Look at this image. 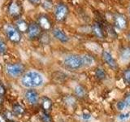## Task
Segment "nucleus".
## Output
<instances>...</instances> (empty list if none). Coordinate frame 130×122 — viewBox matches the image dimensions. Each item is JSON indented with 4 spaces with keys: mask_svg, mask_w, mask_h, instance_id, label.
<instances>
[{
    "mask_svg": "<svg viewBox=\"0 0 130 122\" xmlns=\"http://www.w3.org/2000/svg\"><path fill=\"white\" fill-rule=\"evenodd\" d=\"M20 85L26 89H37L43 86L46 78L42 72L37 70H28L24 72L20 79Z\"/></svg>",
    "mask_w": 130,
    "mask_h": 122,
    "instance_id": "f257e3e1",
    "label": "nucleus"
},
{
    "mask_svg": "<svg viewBox=\"0 0 130 122\" xmlns=\"http://www.w3.org/2000/svg\"><path fill=\"white\" fill-rule=\"evenodd\" d=\"M63 65L65 68L71 71H77L83 68V63L81 55L76 54H70L64 57Z\"/></svg>",
    "mask_w": 130,
    "mask_h": 122,
    "instance_id": "f03ea898",
    "label": "nucleus"
},
{
    "mask_svg": "<svg viewBox=\"0 0 130 122\" xmlns=\"http://www.w3.org/2000/svg\"><path fill=\"white\" fill-rule=\"evenodd\" d=\"M25 72V67L21 63H8L5 66L6 74L11 78L20 77Z\"/></svg>",
    "mask_w": 130,
    "mask_h": 122,
    "instance_id": "7ed1b4c3",
    "label": "nucleus"
},
{
    "mask_svg": "<svg viewBox=\"0 0 130 122\" xmlns=\"http://www.w3.org/2000/svg\"><path fill=\"white\" fill-rule=\"evenodd\" d=\"M4 32H5L7 39L14 44H19L22 39L21 34L15 28V26L11 25V24H7L4 27Z\"/></svg>",
    "mask_w": 130,
    "mask_h": 122,
    "instance_id": "20e7f679",
    "label": "nucleus"
},
{
    "mask_svg": "<svg viewBox=\"0 0 130 122\" xmlns=\"http://www.w3.org/2000/svg\"><path fill=\"white\" fill-rule=\"evenodd\" d=\"M68 15V7L65 3H59L55 7L54 16L55 19L59 22H62L67 18Z\"/></svg>",
    "mask_w": 130,
    "mask_h": 122,
    "instance_id": "39448f33",
    "label": "nucleus"
},
{
    "mask_svg": "<svg viewBox=\"0 0 130 122\" xmlns=\"http://www.w3.org/2000/svg\"><path fill=\"white\" fill-rule=\"evenodd\" d=\"M7 13L10 16L18 19L22 14V6L18 0H12L7 6Z\"/></svg>",
    "mask_w": 130,
    "mask_h": 122,
    "instance_id": "423d86ee",
    "label": "nucleus"
},
{
    "mask_svg": "<svg viewBox=\"0 0 130 122\" xmlns=\"http://www.w3.org/2000/svg\"><path fill=\"white\" fill-rule=\"evenodd\" d=\"M24 99L26 102L30 105H37L39 103L40 95L39 93L35 89H28L24 92Z\"/></svg>",
    "mask_w": 130,
    "mask_h": 122,
    "instance_id": "0eeeda50",
    "label": "nucleus"
},
{
    "mask_svg": "<svg viewBox=\"0 0 130 122\" xmlns=\"http://www.w3.org/2000/svg\"><path fill=\"white\" fill-rule=\"evenodd\" d=\"M26 34L28 38L30 40H34L39 38L40 35L42 34V29H41V28L37 22H31L30 24H28Z\"/></svg>",
    "mask_w": 130,
    "mask_h": 122,
    "instance_id": "6e6552de",
    "label": "nucleus"
},
{
    "mask_svg": "<svg viewBox=\"0 0 130 122\" xmlns=\"http://www.w3.org/2000/svg\"><path fill=\"white\" fill-rule=\"evenodd\" d=\"M37 23H38L39 27L41 28V29L45 31V32L49 31L50 29H51V28H52L51 20L46 15L39 16L38 18V21H37Z\"/></svg>",
    "mask_w": 130,
    "mask_h": 122,
    "instance_id": "1a4fd4ad",
    "label": "nucleus"
},
{
    "mask_svg": "<svg viewBox=\"0 0 130 122\" xmlns=\"http://www.w3.org/2000/svg\"><path fill=\"white\" fill-rule=\"evenodd\" d=\"M52 35L53 37L60 42L61 43H67L69 41V38L63 29L59 28H55L52 29Z\"/></svg>",
    "mask_w": 130,
    "mask_h": 122,
    "instance_id": "9d476101",
    "label": "nucleus"
},
{
    "mask_svg": "<svg viewBox=\"0 0 130 122\" xmlns=\"http://www.w3.org/2000/svg\"><path fill=\"white\" fill-rule=\"evenodd\" d=\"M102 56H103V59L104 60V62L107 64L108 66L112 68V69H116L118 68V64L116 63V61L115 58L113 57V55L107 51H103L102 53Z\"/></svg>",
    "mask_w": 130,
    "mask_h": 122,
    "instance_id": "9b49d317",
    "label": "nucleus"
},
{
    "mask_svg": "<svg viewBox=\"0 0 130 122\" xmlns=\"http://www.w3.org/2000/svg\"><path fill=\"white\" fill-rule=\"evenodd\" d=\"M116 108L120 112L128 111L130 109V93L118 102L116 103Z\"/></svg>",
    "mask_w": 130,
    "mask_h": 122,
    "instance_id": "f8f14e48",
    "label": "nucleus"
},
{
    "mask_svg": "<svg viewBox=\"0 0 130 122\" xmlns=\"http://www.w3.org/2000/svg\"><path fill=\"white\" fill-rule=\"evenodd\" d=\"M40 105L42 108V111L51 113L53 108V102L52 100L47 96H42V98H40Z\"/></svg>",
    "mask_w": 130,
    "mask_h": 122,
    "instance_id": "ddd939ff",
    "label": "nucleus"
},
{
    "mask_svg": "<svg viewBox=\"0 0 130 122\" xmlns=\"http://www.w3.org/2000/svg\"><path fill=\"white\" fill-rule=\"evenodd\" d=\"M120 59L122 63L130 62V47H123L120 52Z\"/></svg>",
    "mask_w": 130,
    "mask_h": 122,
    "instance_id": "4468645a",
    "label": "nucleus"
},
{
    "mask_svg": "<svg viewBox=\"0 0 130 122\" xmlns=\"http://www.w3.org/2000/svg\"><path fill=\"white\" fill-rule=\"evenodd\" d=\"M12 113L15 116L21 117L25 114V108H24L21 104L16 103L12 106Z\"/></svg>",
    "mask_w": 130,
    "mask_h": 122,
    "instance_id": "2eb2a0df",
    "label": "nucleus"
},
{
    "mask_svg": "<svg viewBox=\"0 0 130 122\" xmlns=\"http://www.w3.org/2000/svg\"><path fill=\"white\" fill-rule=\"evenodd\" d=\"M81 59H82V63H83V68H89L93 66L95 63L94 58L89 54H85L81 55Z\"/></svg>",
    "mask_w": 130,
    "mask_h": 122,
    "instance_id": "dca6fc26",
    "label": "nucleus"
},
{
    "mask_svg": "<svg viewBox=\"0 0 130 122\" xmlns=\"http://www.w3.org/2000/svg\"><path fill=\"white\" fill-rule=\"evenodd\" d=\"M74 94L75 97L78 98V99H84L87 95L86 89L81 85H76L74 87Z\"/></svg>",
    "mask_w": 130,
    "mask_h": 122,
    "instance_id": "f3484780",
    "label": "nucleus"
},
{
    "mask_svg": "<svg viewBox=\"0 0 130 122\" xmlns=\"http://www.w3.org/2000/svg\"><path fill=\"white\" fill-rule=\"evenodd\" d=\"M115 24L117 28L123 29L127 26V20L123 15H117L115 18Z\"/></svg>",
    "mask_w": 130,
    "mask_h": 122,
    "instance_id": "a211bd4d",
    "label": "nucleus"
},
{
    "mask_svg": "<svg viewBox=\"0 0 130 122\" xmlns=\"http://www.w3.org/2000/svg\"><path fill=\"white\" fill-rule=\"evenodd\" d=\"M28 24L24 20L18 19L17 20H16L15 28L19 30V32L20 33V34H22V33H25L26 34L27 30H28Z\"/></svg>",
    "mask_w": 130,
    "mask_h": 122,
    "instance_id": "6ab92c4d",
    "label": "nucleus"
},
{
    "mask_svg": "<svg viewBox=\"0 0 130 122\" xmlns=\"http://www.w3.org/2000/svg\"><path fill=\"white\" fill-rule=\"evenodd\" d=\"M63 103L68 108H74L76 104V99L75 96L67 95L63 98Z\"/></svg>",
    "mask_w": 130,
    "mask_h": 122,
    "instance_id": "aec40b11",
    "label": "nucleus"
},
{
    "mask_svg": "<svg viewBox=\"0 0 130 122\" xmlns=\"http://www.w3.org/2000/svg\"><path fill=\"white\" fill-rule=\"evenodd\" d=\"M118 122H128L130 120V112H122L116 116Z\"/></svg>",
    "mask_w": 130,
    "mask_h": 122,
    "instance_id": "412c9836",
    "label": "nucleus"
},
{
    "mask_svg": "<svg viewBox=\"0 0 130 122\" xmlns=\"http://www.w3.org/2000/svg\"><path fill=\"white\" fill-rule=\"evenodd\" d=\"M92 29H93V34H94V35L97 37V38H103V29H102V28H101L100 24L99 23L93 24Z\"/></svg>",
    "mask_w": 130,
    "mask_h": 122,
    "instance_id": "4be33fe9",
    "label": "nucleus"
},
{
    "mask_svg": "<svg viewBox=\"0 0 130 122\" xmlns=\"http://www.w3.org/2000/svg\"><path fill=\"white\" fill-rule=\"evenodd\" d=\"M94 74H95L96 78L100 80V81H103V80L106 79V77H107L106 72L104 71V69L102 68H97L96 70H95Z\"/></svg>",
    "mask_w": 130,
    "mask_h": 122,
    "instance_id": "5701e85b",
    "label": "nucleus"
},
{
    "mask_svg": "<svg viewBox=\"0 0 130 122\" xmlns=\"http://www.w3.org/2000/svg\"><path fill=\"white\" fill-rule=\"evenodd\" d=\"M39 118L42 122H53V119L51 116V113L45 112L43 111L39 114Z\"/></svg>",
    "mask_w": 130,
    "mask_h": 122,
    "instance_id": "b1692460",
    "label": "nucleus"
},
{
    "mask_svg": "<svg viewBox=\"0 0 130 122\" xmlns=\"http://www.w3.org/2000/svg\"><path fill=\"white\" fill-rule=\"evenodd\" d=\"M40 38V42L42 44H49L51 42V38H50V36H49L47 34H42L39 37Z\"/></svg>",
    "mask_w": 130,
    "mask_h": 122,
    "instance_id": "393cba45",
    "label": "nucleus"
},
{
    "mask_svg": "<svg viewBox=\"0 0 130 122\" xmlns=\"http://www.w3.org/2000/svg\"><path fill=\"white\" fill-rule=\"evenodd\" d=\"M123 79L126 84L130 85V68H126L123 72Z\"/></svg>",
    "mask_w": 130,
    "mask_h": 122,
    "instance_id": "a878e982",
    "label": "nucleus"
},
{
    "mask_svg": "<svg viewBox=\"0 0 130 122\" xmlns=\"http://www.w3.org/2000/svg\"><path fill=\"white\" fill-rule=\"evenodd\" d=\"M7 51V47L6 42L3 39L0 38V55H5Z\"/></svg>",
    "mask_w": 130,
    "mask_h": 122,
    "instance_id": "bb28decb",
    "label": "nucleus"
},
{
    "mask_svg": "<svg viewBox=\"0 0 130 122\" xmlns=\"http://www.w3.org/2000/svg\"><path fill=\"white\" fill-rule=\"evenodd\" d=\"M3 116L7 121L14 120V117H15V116L13 115L12 112H10V111H6L5 112L3 113Z\"/></svg>",
    "mask_w": 130,
    "mask_h": 122,
    "instance_id": "cd10ccee",
    "label": "nucleus"
},
{
    "mask_svg": "<svg viewBox=\"0 0 130 122\" xmlns=\"http://www.w3.org/2000/svg\"><path fill=\"white\" fill-rule=\"evenodd\" d=\"M42 4V7L45 8L46 10H50L53 7V3L51 2V0H43Z\"/></svg>",
    "mask_w": 130,
    "mask_h": 122,
    "instance_id": "c85d7f7f",
    "label": "nucleus"
},
{
    "mask_svg": "<svg viewBox=\"0 0 130 122\" xmlns=\"http://www.w3.org/2000/svg\"><path fill=\"white\" fill-rule=\"evenodd\" d=\"M6 87L5 85L3 84L2 81H0V99H3V98L6 95Z\"/></svg>",
    "mask_w": 130,
    "mask_h": 122,
    "instance_id": "c756f323",
    "label": "nucleus"
},
{
    "mask_svg": "<svg viewBox=\"0 0 130 122\" xmlns=\"http://www.w3.org/2000/svg\"><path fill=\"white\" fill-rule=\"evenodd\" d=\"M92 118V116L89 113H82L81 114V119L84 121H89Z\"/></svg>",
    "mask_w": 130,
    "mask_h": 122,
    "instance_id": "7c9ffc66",
    "label": "nucleus"
},
{
    "mask_svg": "<svg viewBox=\"0 0 130 122\" xmlns=\"http://www.w3.org/2000/svg\"><path fill=\"white\" fill-rule=\"evenodd\" d=\"M42 0H29V2L30 3H32V4H38V3H39Z\"/></svg>",
    "mask_w": 130,
    "mask_h": 122,
    "instance_id": "2f4dec72",
    "label": "nucleus"
},
{
    "mask_svg": "<svg viewBox=\"0 0 130 122\" xmlns=\"http://www.w3.org/2000/svg\"><path fill=\"white\" fill-rule=\"evenodd\" d=\"M0 122H7V120L4 118L3 115H0Z\"/></svg>",
    "mask_w": 130,
    "mask_h": 122,
    "instance_id": "473e14b6",
    "label": "nucleus"
},
{
    "mask_svg": "<svg viewBox=\"0 0 130 122\" xmlns=\"http://www.w3.org/2000/svg\"><path fill=\"white\" fill-rule=\"evenodd\" d=\"M128 41L130 42V32L128 34Z\"/></svg>",
    "mask_w": 130,
    "mask_h": 122,
    "instance_id": "72a5a7b5",
    "label": "nucleus"
},
{
    "mask_svg": "<svg viewBox=\"0 0 130 122\" xmlns=\"http://www.w3.org/2000/svg\"><path fill=\"white\" fill-rule=\"evenodd\" d=\"M7 122H15L14 120H11V121H7Z\"/></svg>",
    "mask_w": 130,
    "mask_h": 122,
    "instance_id": "f704fd0d",
    "label": "nucleus"
},
{
    "mask_svg": "<svg viewBox=\"0 0 130 122\" xmlns=\"http://www.w3.org/2000/svg\"><path fill=\"white\" fill-rule=\"evenodd\" d=\"M129 11H130V9H129Z\"/></svg>",
    "mask_w": 130,
    "mask_h": 122,
    "instance_id": "c9c22d12",
    "label": "nucleus"
}]
</instances>
